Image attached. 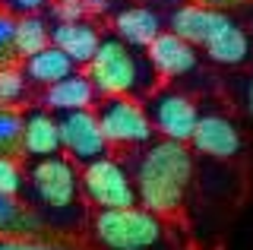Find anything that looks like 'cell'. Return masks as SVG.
<instances>
[{"label":"cell","instance_id":"cell-20","mask_svg":"<svg viewBox=\"0 0 253 250\" xmlns=\"http://www.w3.org/2000/svg\"><path fill=\"white\" fill-rule=\"evenodd\" d=\"M22 127L26 117L16 108H0V155H22Z\"/></svg>","mask_w":253,"mask_h":250},{"label":"cell","instance_id":"cell-13","mask_svg":"<svg viewBox=\"0 0 253 250\" xmlns=\"http://www.w3.org/2000/svg\"><path fill=\"white\" fill-rule=\"evenodd\" d=\"M60 121H54L47 111H32L26 114L22 127V155L32 159H51L60 155Z\"/></svg>","mask_w":253,"mask_h":250},{"label":"cell","instance_id":"cell-8","mask_svg":"<svg viewBox=\"0 0 253 250\" xmlns=\"http://www.w3.org/2000/svg\"><path fill=\"white\" fill-rule=\"evenodd\" d=\"M146 111H149V121H152V127L158 133L165 139H177V143H190L196 124H200L196 105L187 95H180V92H158L149 101Z\"/></svg>","mask_w":253,"mask_h":250},{"label":"cell","instance_id":"cell-7","mask_svg":"<svg viewBox=\"0 0 253 250\" xmlns=\"http://www.w3.org/2000/svg\"><path fill=\"white\" fill-rule=\"evenodd\" d=\"M60 146L76 162H95L105 159L108 139L101 133V124L95 111H67L60 117Z\"/></svg>","mask_w":253,"mask_h":250},{"label":"cell","instance_id":"cell-2","mask_svg":"<svg viewBox=\"0 0 253 250\" xmlns=\"http://www.w3.org/2000/svg\"><path fill=\"white\" fill-rule=\"evenodd\" d=\"M92 234L105 250H162L165 225L162 215L146 206L98 209L92 218Z\"/></svg>","mask_w":253,"mask_h":250},{"label":"cell","instance_id":"cell-18","mask_svg":"<svg viewBox=\"0 0 253 250\" xmlns=\"http://www.w3.org/2000/svg\"><path fill=\"white\" fill-rule=\"evenodd\" d=\"M44 231V222L32 209H26L16 197L0 193V241L3 238H38Z\"/></svg>","mask_w":253,"mask_h":250},{"label":"cell","instance_id":"cell-24","mask_svg":"<svg viewBox=\"0 0 253 250\" xmlns=\"http://www.w3.org/2000/svg\"><path fill=\"white\" fill-rule=\"evenodd\" d=\"M51 10L57 16V22H79L89 6H85V0H54Z\"/></svg>","mask_w":253,"mask_h":250},{"label":"cell","instance_id":"cell-11","mask_svg":"<svg viewBox=\"0 0 253 250\" xmlns=\"http://www.w3.org/2000/svg\"><path fill=\"white\" fill-rule=\"evenodd\" d=\"M146 57H149L155 73L171 80V76H184L196 67V44L184 42V38L174 35V32H162L146 48Z\"/></svg>","mask_w":253,"mask_h":250},{"label":"cell","instance_id":"cell-1","mask_svg":"<svg viewBox=\"0 0 253 250\" xmlns=\"http://www.w3.org/2000/svg\"><path fill=\"white\" fill-rule=\"evenodd\" d=\"M190 177H193V155L187 143L162 139L139 159L136 168V197L155 215H171L184 206Z\"/></svg>","mask_w":253,"mask_h":250},{"label":"cell","instance_id":"cell-9","mask_svg":"<svg viewBox=\"0 0 253 250\" xmlns=\"http://www.w3.org/2000/svg\"><path fill=\"white\" fill-rule=\"evenodd\" d=\"M190 146L200 155H209V159H234V155L241 152L244 139H241V130H237L228 117L206 114V117H200V124H196Z\"/></svg>","mask_w":253,"mask_h":250},{"label":"cell","instance_id":"cell-16","mask_svg":"<svg viewBox=\"0 0 253 250\" xmlns=\"http://www.w3.org/2000/svg\"><path fill=\"white\" fill-rule=\"evenodd\" d=\"M203 48L209 54V60L225 64V67H237V64H244L247 54H250V38L237 22H225Z\"/></svg>","mask_w":253,"mask_h":250},{"label":"cell","instance_id":"cell-21","mask_svg":"<svg viewBox=\"0 0 253 250\" xmlns=\"http://www.w3.org/2000/svg\"><path fill=\"white\" fill-rule=\"evenodd\" d=\"M26 70L19 67H0V108H16L26 101Z\"/></svg>","mask_w":253,"mask_h":250},{"label":"cell","instance_id":"cell-5","mask_svg":"<svg viewBox=\"0 0 253 250\" xmlns=\"http://www.w3.org/2000/svg\"><path fill=\"white\" fill-rule=\"evenodd\" d=\"M95 114H98V124H101V133H105L108 146H139L152 139L155 127L149 121V111L133 95L105 98V105Z\"/></svg>","mask_w":253,"mask_h":250},{"label":"cell","instance_id":"cell-25","mask_svg":"<svg viewBox=\"0 0 253 250\" xmlns=\"http://www.w3.org/2000/svg\"><path fill=\"white\" fill-rule=\"evenodd\" d=\"M47 0H0V6H3V13H16V16H32V13H38Z\"/></svg>","mask_w":253,"mask_h":250},{"label":"cell","instance_id":"cell-29","mask_svg":"<svg viewBox=\"0 0 253 250\" xmlns=\"http://www.w3.org/2000/svg\"><path fill=\"white\" fill-rule=\"evenodd\" d=\"M244 105H247V114H250V121H253V80L247 83V92H244Z\"/></svg>","mask_w":253,"mask_h":250},{"label":"cell","instance_id":"cell-15","mask_svg":"<svg viewBox=\"0 0 253 250\" xmlns=\"http://www.w3.org/2000/svg\"><path fill=\"white\" fill-rule=\"evenodd\" d=\"M114 29H117V38L126 42L130 48H149L162 35V19L149 6H126V10L117 13Z\"/></svg>","mask_w":253,"mask_h":250},{"label":"cell","instance_id":"cell-19","mask_svg":"<svg viewBox=\"0 0 253 250\" xmlns=\"http://www.w3.org/2000/svg\"><path fill=\"white\" fill-rule=\"evenodd\" d=\"M47 44H51V29H47V22L42 16H19L16 19V54H19L22 60L32 57V54L44 51Z\"/></svg>","mask_w":253,"mask_h":250},{"label":"cell","instance_id":"cell-26","mask_svg":"<svg viewBox=\"0 0 253 250\" xmlns=\"http://www.w3.org/2000/svg\"><path fill=\"white\" fill-rule=\"evenodd\" d=\"M0 250H57V247L44 244L38 238H3L0 241Z\"/></svg>","mask_w":253,"mask_h":250},{"label":"cell","instance_id":"cell-23","mask_svg":"<svg viewBox=\"0 0 253 250\" xmlns=\"http://www.w3.org/2000/svg\"><path fill=\"white\" fill-rule=\"evenodd\" d=\"M16 57V19L0 10V67H13Z\"/></svg>","mask_w":253,"mask_h":250},{"label":"cell","instance_id":"cell-3","mask_svg":"<svg viewBox=\"0 0 253 250\" xmlns=\"http://www.w3.org/2000/svg\"><path fill=\"white\" fill-rule=\"evenodd\" d=\"M89 80L95 92H101L105 98H114V95H133L155 76L139 64V57L130 51L126 42L101 38V48L89 64Z\"/></svg>","mask_w":253,"mask_h":250},{"label":"cell","instance_id":"cell-10","mask_svg":"<svg viewBox=\"0 0 253 250\" xmlns=\"http://www.w3.org/2000/svg\"><path fill=\"white\" fill-rule=\"evenodd\" d=\"M225 22H231V19H228L221 10H215V6L184 3V6H177V10L171 13V32L180 35L190 44H206Z\"/></svg>","mask_w":253,"mask_h":250},{"label":"cell","instance_id":"cell-27","mask_svg":"<svg viewBox=\"0 0 253 250\" xmlns=\"http://www.w3.org/2000/svg\"><path fill=\"white\" fill-rule=\"evenodd\" d=\"M193 3H203V6H215V10H225V6H237V3H247V0H193Z\"/></svg>","mask_w":253,"mask_h":250},{"label":"cell","instance_id":"cell-4","mask_svg":"<svg viewBox=\"0 0 253 250\" xmlns=\"http://www.w3.org/2000/svg\"><path fill=\"white\" fill-rule=\"evenodd\" d=\"M79 184H83L85 200L92 203L95 209H126L136 206V184L130 181V174L124 171L121 162L114 159H95L83 168L79 174Z\"/></svg>","mask_w":253,"mask_h":250},{"label":"cell","instance_id":"cell-17","mask_svg":"<svg viewBox=\"0 0 253 250\" xmlns=\"http://www.w3.org/2000/svg\"><path fill=\"white\" fill-rule=\"evenodd\" d=\"M70 73H76V64L57 48V44H47L44 51L26 57V76L32 83L44 85V89L54 85V83H60L63 76H70Z\"/></svg>","mask_w":253,"mask_h":250},{"label":"cell","instance_id":"cell-12","mask_svg":"<svg viewBox=\"0 0 253 250\" xmlns=\"http://www.w3.org/2000/svg\"><path fill=\"white\" fill-rule=\"evenodd\" d=\"M51 44H57L76 67H89L92 57L101 48V35H98V29H95L92 22H85V19L57 22V26L51 29Z\"/></svg>","mask_w":253,"mask_h":250},{"label":"cell","instance_id":"cell-6","mask_svg":"<svg viewBox=\"0 0 253 250\" xmlns=\"http://www.w3.org/2000/svg\"><path fill=\"white\" fill-rule=\"evenodd\" d=\"M29 177H32V193H35V200L47 209H57V212L73 209L79 190H83L73 162L63 159V155L38 159V165L32 168Z\"/></svg>","mask_w":253,"mask_h":250},{"label":"cell","instance_id":"cell-14","mask_svg":"<svg viewBox=\"0 0 253 250\" xmlns=\"http://www.w3.org/2000/svg\"><path fill=\"white\" fill-rule=\"evenodd\" d=\"M92 101H95V85L83 73H70L60 83L44 89V105L54 108V111H63V114L67 111H89Z\"/></svg>","mask_w":253,"mask_h":250},{"label":"cell","instance_id":"cell-28","mask_svg":"<svg viewBox=\"0 0 253 250\" xmlns=\"http://www.w3.org/2000/svg\"><path fill=\"white\" fill-rule=\"evenodd\" d=\"M114 3H117V0H85V6H89V10H101V13L111 10Z\"/></svg>","mask_w":253,"mask_h":250},{"label":"cell","instance_id":"cell-22","mask_svg":"<svg viewBox=\"0 0 253 250\" xmlns=\"http://www.w3.org/2000/svg\"><path fill=\"white\" fill-rule=\"evenodd\" d=\"M22 168L13 155H0V193L3 197H16L22 193Z\"/></svg>","mask_w":253,"mask_h":250}]
</instances>
